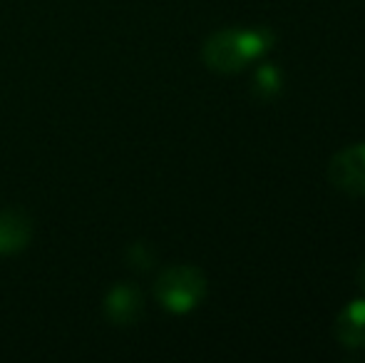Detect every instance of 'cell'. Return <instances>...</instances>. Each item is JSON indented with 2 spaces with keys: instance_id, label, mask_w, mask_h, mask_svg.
I'll return each instance as SVG.
<instances>
[{
  "instance_id": "7a4b0ae2",
  "label": "cell",
  "mask_w": 365,
  "mask_h": 363,
  "mask_svg": "<svg viewBox=\"0 0 365 363\" xmlns=\"http://www.w3.org/2000/svg\"><path fill=\"white\" fill-rule=\"evenodd\" d=\"M154 294L167 311L187 314L207 296V279L197 267H169L159 274Z\"/></svg>"
},
{
  "instance_id": "3957f363",
  "label": "cell",
  "mask_w": 365,
  "mask_h": 363,
  "mask_svg": "<svg viewBox=\"0 0 365 363\" xmlns=\"http://www.w3.org/2000/svg\"><path fill=\"white\" fill-rule=\"evenodd\" d=\"M328 180L341 192L365 197V142L346 147L328 162Z\"/></svg>"
},
{
  "instance_id": "52a82bcc",
  "label": "cell",
  "mask_w": 365,
  "mask_h": 363,
  "mask_svg": "<svg viewBox=\"0 0 365 363\" xmlns=\"http://www.w3.org/2000/svg\"><path fill=\"white\" fill-rule=\"evenodd\" d=\"M281 90V73L276 65H261L256 70V78H254V92L264 100L274 97L276 92Z\"/></svg>"
},
{
  "instance_id": "277c9868",
  "label": "cell",
  "mask_w": 365,
  "mask_h": 363,
  "mask_svg": "<svg viewBox=\"0 0 365 363\" xmlns=\"http://www.w3.org/2000/svg\"><path fill=\"white\" fill-rule=\"evenodd\" d=\"M105 311L110 316L112 324L117 326H132L145 311V299L142 291L132 284H117L115 289L107 294Z\"/></svg>"
},
{
  "instance_id": "5b68a950",
  "label": "cell",
  "mask_w": 365,
  "mask_h": 363,
  "mask_svg": "<svg viewBox=\"0 0 365 363\" xmlns=\"http://www.w3.org/2000/svg\"><path fill=\"white\" fill-rule=\"evenodd\" d=\"M33 237V219L23 209L0 212V254H15L25 249Z\"/></svg>"
},
{
  "instance_id": "6da1fadb",
  "label": "cell",
  "mask_w": 365,
  "mask_h": 363,
  "mask_svg": "<svg viewBox=\"0 0 365 363\" xmlns=\"http://www.w3.org/2000/svg\"><path fill=\"white\" fill-rule=\"evenodd\" d=\"M274 45V33L266 28L256 30H221L204 43L202 58L214 73H239L246 63L261 58Z\"/></svg>"
},
{
  "instance_id": "8992f818",
  "label": "cell",
  "mask_w": 365,
  "mask_h": 363,
  "mask_svg": "<svg viewBox=\"0 0 365 363\" xmlns=\"http://www.w3.org/2000/svg\"><path fill=\"white\" fill-rule=\"evenodd\" d=\"M336 336L348 349H365V299L353 301L338 314Z\"/></svg>"
},
{
  "instance_id": "ba28073f",
  "label": "cell",
  "mask_w": 365,
  "mask_h": 363,
  "mask_svg": "<svg viewBox=\"0 0 365 363\" xmlns=\"http://www.w3.org/2000/svg\"><path fill=\"white\" fill-rule=\"evenodd\" d=\"M127 259H130V264L135 269H142V272H147V269L154 264V252L149 249V244L137 242L135 247H132L130 252H127Z\"/></svg>"
},
{
  "instance_id": "9c48e42d",
  "label": "cell",
  "mask_w": 365,
  "mask_h": 363,
  "mask_svg": "<svg viewBox=\"0 0 365 363\" xmlns=\"http://www.w3.org/2000/svg\"><path fill=\"white\" fill-rule=\"evenodd\" d=\"M358 284H361V286H363V291H365V262H363L361 272H358Z\"/></svg>"
}]
</instances>
